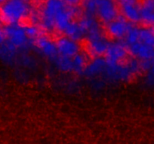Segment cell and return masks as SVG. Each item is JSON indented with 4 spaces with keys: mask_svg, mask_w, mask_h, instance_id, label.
I'll use <instances>...</instances> for the list:
<instances>
[{
    "mask_svg": "<svg viewBox=\"0 0 154 144\" xmlns=\"http://www.w3.org/2000/svg\"><path fill=\"white\" fill-rule=\"evenodd\" d=\"M85 8L90 14H95L105 23H109L117 17V8L113 0H87Z\"/></svg>",
    "mask_w": 154,
    "mask_h": 144,
    "instance_id": "obj_2",
    "label": "cell"
},
{
    "mask_svg": "<svg viewBox=\"0 0 154 144\" xmlns=\"http://www.w3.org/2000/svg\"><path fill=\"white\" fill-rule=\"evenodd\" d=\"M29 11L25 0H5L0 5V23L4 26L20 23L27 17Z\"/></svg>",
    "mask_w": 154,
    "mask_h": 144,
    "instance_id": "obj_1",
    "label": "cell"
},
{
    "mask_svg": "<svg viewBox=\"0 0 154 144\" xmlns=\"http://www.w3.org/2000/svg\"><path fill=\"white\" fill-rule=\"evenodd\" d=\"M126 49H125V47L119 44L109 45L105 52L106 64L108 66L118 64L119 62H120L126 57Z\"/></svg>",
    "mask_w": 154,
    "mask_h": 144,
    "instance_id": "obj_4",
    "label": "cell"
},
{
    "mask_svg": "<svg viewBox=\"0 0 154 144\" xmlns=\"http://www.w3.org/2000/svg\"><path fill=\"white\" fill-rule=\"evenodd\" d=\"M72 60L74 71H77V72L80 71L83 69L84 66H85V62H86L85 61V58L82 54H77L76 55L72 57Z\"/></svg>",
    "mask_w": 154,
    "mask_h": 144,
    "instance_id": "obj_8",
    "label": "cell"
},
{
    "mask_svg": "<svg viewBox=\"0 0 154 144\" xmlns=\"http://www.w3.org/2000/svg\"><path fill=\"white\" fill-rule=\"evenodd\" d=\"M38 48L46 56L50 57H55L57 55V50L56 44L53 43L51 40L45 37H39L36 41Z\"/></svg>",
    "mask_w": 154,
    "mask_h": 144,
    "instance_id": "obj_6",
    "label": "cell"
},
{
    "mask_svg": "<svg viewBox=\"0 0 154 144\" xmlns=\"http://www.w3.org/2000/svg\"><path fill=\"white\" fill-rule=\"evenodd\" d=\"M129 30L128 23L122 19H116L108 23L106 31L109 36L112 38H121L126 35Z\"/></svg>",
    "mask_w": 154,
    "mask_h": 144,
    "instance_id": "obj_5",
    "label": "cell"
},
{
    "mask_svg": "<svg viewBox=\"0 0 154 144\" xmlns=\"http://www.w3.org/2000/svg\"><path fill=\"white\" fill-rule=\"evenodd\" d=\"M65 3L69 4V5H76L79 2V0H62Z\"/></svg>",
    "mask_w": 154,
    "mask_h": 144,
    "instance_id": "obj_10",
    "label": "cell"
},
{
    "mask_svg": "<svg viewBox=\"0 0 154 144\" xmlns=\"http://www.w3.org/2000/svg\"><path fill=\"white\" fill-rule=\"evenodd\" d=\"M57 53L60 56L66 57H73L79 54V45L75 40L67 37H61L56 42Z\"/></svg>",
    "mask_w": 154,
    "mask_h": 144,
    "instance_id": "obj_3",
    "label": "cell"
},
{
    "mask_svg": "<svg viewBox=\"0 0 154 144\" xmlns=\"http://www.w3.org/2000/svg\"><path fill=\"white\" fill-rule=\"evenodd\" d=\"M105 65H106V60L104 59L97 58L93 60V62L87 66V67L85 68V72L89 75L97 74L102 70Z\"/></svg>",
    "mask_w": 154,
    "mask_h": 144,
    "instance_id": "obj_7",
    "label": "cell"
},
{
    "mask_svg": "<svg viewBox=\"0 0 154 144\" xmlns=\"http://www.w3.org/2000/svg\"><path fill=\"white\" fill-rule=\"evenodd\" d=\"M5 0H0V5L3 3V2H5Z\"/></svg>",
    "mask_w": 154,
    "mask_h": 144,
    "instance_id": "obj_11",
    "label": "cell"
},
{
    "mask_svg": "<svg viewBox=\"0 0 154 144\" xmlns=\"http://www.w3.org/2000/svg\"><path fill=\"white\" fill-rule=\"evenodd\" d=\"M24 30L26 32V36L28 37H35L37 36L38 33V30L35 26H32V25H26L24 26Z\"/></svg>",
    "mask_w": 154,
    "mask_h": 144,
    "instance_id": "obj_9",
    "label": "cell"
}]
</instances>
